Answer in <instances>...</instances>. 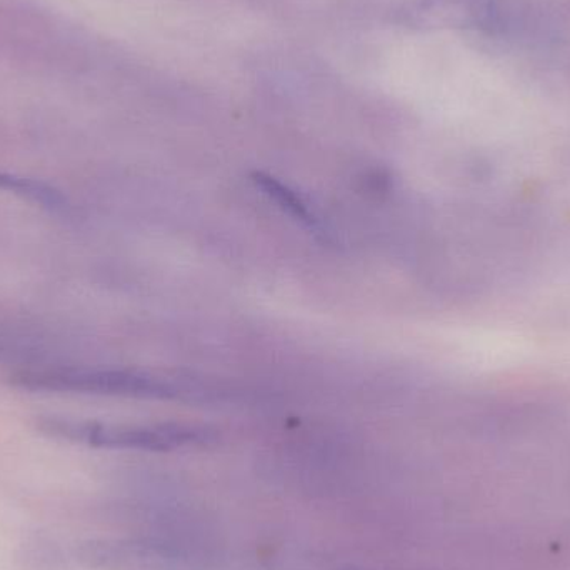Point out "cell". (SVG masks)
<instances>
[{
  "label": "cell",
  "mask_w": 570,
  "mask_h": 570,
  "mask_svg": "<svg viewBox=\"0 0 570 570\" xmlns=\"http://www.w3.org/2000/svg\"><path fill=\"white\" fill-rule=\"evenodd\" d=\"M39 429L50 438L87 444L90 448L134 449L166 452L189 445L207 444L214 434L207 429L183 424H104L70 417H42Z\"/></svg>",
  "instance_id": "1"
},
{
  "label": "cell",
  "mask_w": 570,
  "mask_h": 570,
  "mask_svg": "<svg viewBox=\"0 0 570 570\" xmlns=\"http://www.w3.org/2000/svg\"><path fill=\"white\" fill-rule=\"evenodd\" d=\"M10 385L30 392L50 394L126 395V397H150L169 392V387L157 379L134 371L116 368L47 367L20 368L9 375Z\"/></svg>",
  "instance_id": "2"
},
{
  "label": "cell",
  "mask_w": 570,
  "mask_h": 570,
  "mask_svg": "<svg viewBox=\"0 0 570 570\" xmlns=\"http://www.w3.org/2000/svg\"><path fill=\"white\" fill-rule=\"evenodd\" d=\"M399 22L414 30H462L505 36L518 29L519 10L511 0H405Z\"/></svg>",
  "instance_id": "3"
},
{
  "label": "cell",
  "mask_w": 570,
  "mask_h": 570,
  "mask_svg": "<svg viewBox=\"0 0 570 570\" xmlns=\"http://www.w3.org/2000/svg\"><path fill=\"white\" fill-rule=\"evenodd\" d=\"M94 570H190V559L173 546L153 541H90L77 551Z\"/></svg>",
  "instance_id": "4"
},
{
  "label": "cell",
  "mask_w": 570,
  "mask_h": 570,
  "mask_svg": "<svg viewBox=\"0 0 570 570\" xmlns=\"http://www.w3.org/2000/svg\"><path fill=\"white\" fill-rule=\"evenodd\" d=\"M0 193L12 194V196L29 200L43 209L56 210V213L69 207L62 190L50 186L49 183L33 179V177L19 176V174L3 173V170H0Z\"/></svg>",
  "instance_id": "5"
},
{
  "label": "cell",
  "mask_w": 570,
  "mask_h": 570,
  "mask_svg": "<svg viewBox=\"0 0 570 570\" xmlns=\"http://www.w3.org/2000/svg\"><path fill=\"white\" fill-rule=\"evenodd\" d=\"M256 183L259 184L271 197H274L276 203H279L291 216H294L295 219L301 220V223L307 224L312 229H317V219H315L308 206L302 203L297 194L288 190L279 180L273 179V177L269 176H263V174H257Z\"/></svg>",
  "instance_id": "6"
}]
</instances>
